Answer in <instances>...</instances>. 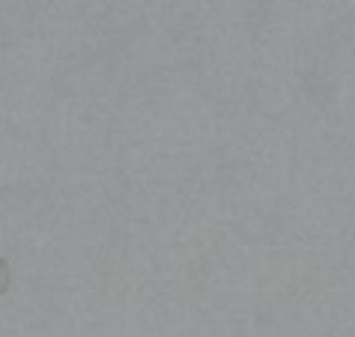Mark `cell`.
<instances>
[{
	"instance_id": "6da1fadb",
	"label": "cell",
	"mask_w": 355,
	"mask_h": 337,
	"mask_svg": "<svg viewBox=\"0 0 355 337\" xmlns=\"http://www.w3.org/2000/svg\"><path fill=\"white\" fill-rule=\"evenodd\" d=\"M9 284H12V273H9V263L0 257V296L9 290Z\"/></svg>"
}]
</instances>
